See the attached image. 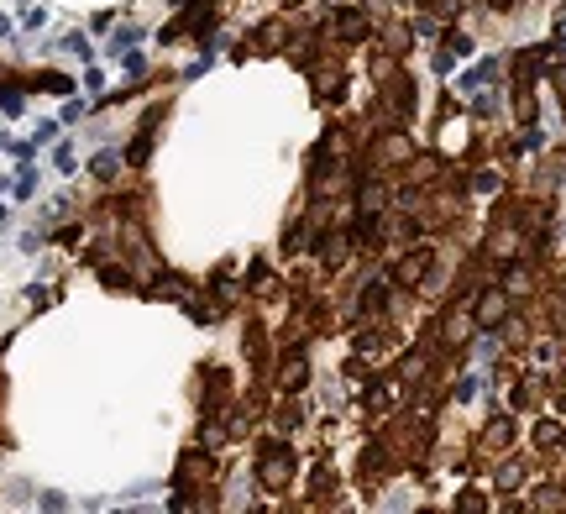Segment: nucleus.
Returning <instances> with one entry per match:
<instances>
[{
    "label": "nucleus",
    "mask_w": 566,
    "mask_h": 514,
    "mask_svg": "<svg viewBox=\"0 0 566 514\" xmlns=\"http://www.w3.org/2000/svg\"><path fill=\"white\" fill-rule=\"evenodd\" d=\"M283 478H289V452L267 446V456H262V483H267V488H278Z\"/></svg>",
    "instance_id": "1"
},
{
    "label": "nucleus",
    "mask_w": 566,
    "mask_h": 514,
    "mask_svg": "<svg viewBox=\"0 0 566 514\" xmlns=\"http://www.w3.org/2000/svg\"><path fill=\"white\" fill-rule=\"evenodd\" d=\"M493 74H498V63H493V58H488V63H477L472 74H462V89H477V84H488Z\"/></svg>",
    "instance_id": "2"
}]
</instances>
